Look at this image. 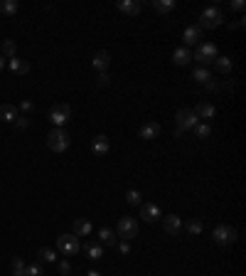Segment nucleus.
Instances as JSON below:
<instances>
[{
    "label": "nucleus",
    "instance_id": "1",
    "mask_svg": "<svg viewBox=\"0 0 246 276\" xmlns=\"http://www.w3.org/2000/svg\"><path fill=\"white\" fill-rule=\"evenodd\" d=\"M217 57H219V50H217L214 42H202V45H197V50L192 52V59H194L199 67H204V69H207L210 64H214Z\"/></svg>",
    "mask_w": 246,
    "mask_h": 276
},
{
    "label": "nucleus",
    "instance_id": "2",
    "mask_svg": "<svg viewBox=\"0 0 246 276\" xmlns=\"http://www.w3.org/2000/svg\"><path fill=\"white\" fill-rule=\"evenodd\" d=\"M69 143H71V136L64 129H52L47 133V148L54 150V153H64L69 148Z\"/></svg>",
    "mask_w": 246,
    "mask_h": 276
},
{
    "label": "nucleus",
    "instance_id": "3",
    "mask_svg": "<svg viewBox=\"0 0 246 276\" xmlns=\"http://www.w3.org/2000/svg\"><path fill=\"white\" fill-rule=\"evenodd\" d=\"M222 22H224V15H222V10L214 8V5L204 8L202 15H199V27H202V30H214V27H219Z\"/></svg>",
    "mask_w": 246,
    "mask_h": 276
},
{
    "label": "nucleus",
    "instance_id": "4",
    "mask_svg": "<svg viewBox=\"0 0 246 276\" xmlns=\"http://www.w3.org/2000/svg\"><path fill=\"white\" fill-rule=\"evenodd\" d=\"M116 234L121 237V239H126V242L136 239L138 237V220L136 217H121L118 224H116Z\"/></svg>",
    "mask_w": 246,
    "mask_h": 276
},
{
    "label": "nucleus",
    "instance_id": "5",
    "mask_svg": "<svg viewBox=\"0 0 246 276\" xmlns=\"http://www.w3.org/2000/svg\"><path fill=\"white\" fill-rule=\"evenodd\" d=\"M50 121L52 129H64V124L71 121V106L69 104H54L50 111Z\"/></svg>",
    "mask_w": 246,
    "mask_h": 276
},
{
    "label": "nucleus",
    "instance_id": "6",
    "mask_svg": "<svg viewBox=\"0 0 246 276\" xmlns=\"http://www.w3.org/2000/svg\"><path fill=\"white\" fill-rule=\"evenodd\" d=\"M212 239H214L217 244H222V247L234 244V242H236V229H234L231 224H217L214 232H212Z\"/></svg>",
    "mask_w": 246,
    "mask_h": 276
},
{
    "label": "nucleus",
    "instance_id": "7",
    "mask_svg": "<svg viewBox=\"0 0 246 276\" xmlns=\"http://www.w3.org/2000/svg\"><path fill=\"white\" fill-rule=\"evenodd\" d=\"M175 124H177V129H182V131H192V129L199 124V118H197L194 109H180V111L175 113Z\"/></svg>",
    "mask_w": 246,
    "mask_h": 276
},
{
    "label": "nucleus",
    "instance_id": "8",
    "mask_svg": "<svg viewBox=\"0 0 246 276\" xmlns=\"http://www.w3.org/2000/svg\"><path fill=\"white\" fill-rule=\"evenodd\" d=\"M57 249L62 252V254H67V257H74L79 249H81V244H79V237L76 234H62L59 239H57Z\"/></svg>",
    "mask_w": 246,
    "mask_h": 276
},
{
    "label": "nucleus",
    "instance_id": "9",
    "mask_svg": "<svg viewBox=\"0 0 246 276\" xmlns=\"http://www.w3.org/2000/svg\"><path fill=\"white\" fill-rule=\"evenodd\" d=\"M162 229H165L170 237H177V234L182 232V217H177V215L162 217Z\"/></svg>",
    "mask_w": 246,
    "mask_h": 276
},
{
    "label": "nucleus",
    "instance_id": "10",
    "mask_svg": "<svg viewBox=\"0 0 246 276\" xmlns=\"http://www.w3.org/2000/svg\"><path fill=\"white\" fill-rule=\"evenodd\" d=\"M141 220H143V222H158V220H162L160 207H158L155 202H143V205H141Z\"/></svg>",
    "mask_w": 246,
    "mask_h": 276
},
{
    "label": "nucleus",
    "instance_id": "11",
    "mask_svg": "<svg viewBox=\"0 0 246 276\" xmlns=\"http://www.w3.org/2000/svg\"><path fill=\"white\" fill-rule=\"evenodd\" d=\"M91 150H94V155L104 158V155L111 150V141H108V136H104V133L94 136V141H91Z\"/></svg>",
    "mask_w": 246,
    "mask_h": 276
},
{
    "label": "nucleus",
    "instance_id": "12",
    "mask_svg": "<svg viewBox=\"0 0 246 276\" xmlns=\"http://www.w3.org/2000/svg\"><path fill=\"white\" fill-rule=\"evenodd\" d=\"M91 67L101 74V72H108V67H111V55L106 52V50H99L96 55H94V59H91Z\"/></svg>",
    "mask_w": 246,
    "mask_h": 276
},
{
    "label": "nucleus",
    "instance_id": "13",
    "mask_svg": "<svg viewBox=\"0 0 246 276\" xmlns=\"http://www.w3.org/2000/svg\"><path fill=\"white\" fill-rule=\"evenodd\" d=\"M118 10H121L123 15H128V18H136V15L143 10V3H141V0H121V3H118Z\"/></svg>",
    "mask_w": 246,
    "mask_h": 276
},
{
    "label": "nucleus",
    "instance_id": "14",
    "mask_svg": "<svg viewBox=\"0 0 246 276\" xmlns=\"http://www.w3.org/2000/svg\"><path fill=\"white\" fill-rule=\"evenodd\" d=\"M202 39V27L199 25H190L185 32H182V42H185V47L190 50V45H197Z\"/></svg>",
    "mask_w": 246,
    "mask_h": 276
},
{
    "label": "nucleus",
    "instance_id": "15",
    "mask_svg": "<svg viewBox=\"0 0 246 276\" xmlns=\"http://www.w3.org/2000/svg\"><path fill=\"white\" fill-rule=\"evenodd\" d=\"M194 113H197V118H204V121L210 124L212 118L217 116V106H214V104H210V101H202V104H197Z\"/></svg>",
    "mask_w": 246,
    "mask_h": 276
},
{
    "label": "nucleus",
    "instance_id": "16",
    "mask_svg": "<svg viewBox=\"0 0 246 276\" xmlns=\"http://www.w3.org/2000/svg\"><path fill=\"white\" fill-rule=\"evenodd\" d=\"M20 116L18 106L13 104H0V121H5V124H15V118Z\"/></svg>",
    "mask_w": 246,
    "mask_h": 276
},
{
    "label": "nucleus",
    "instance_id": "17",
    "mask_svg": "<svg viewBox=\"0 0 246 276\" xmlns=\"http://www.w3.org/2000/svg\"><path fill=\"white\" fill-rule=\"evenodd\" d=\"M91 232H94V224H91L87 217L74 220V232H71V234H76V237H89Z\"/></svg>",
    "mask_w": 246,
    "mask_h": 276
},
{
    "label": "nucleus",
    "instance_id": "18",
    "mask_svg": "<svg viewBox=\"0 0 246 276\" xmlns=\"http://www.w3.org/2000/svg\"><path fill=\"white\" fill-rule=\"evenodd\" d=\"M192 62V50H187V47H177L175 52H173V64H177V67H187Z\"/></svg>",
    "mask_w": 246,
    "mask_h": 276
},
{
    "label": "nucleus",
    "instance_id": "19",
    "mask_svg": "<svg viewBox=\"0 0 246 276\" xmlns=\"http://www.w3.org/2000/svg\"><path fill=\"white\" fill-rule=\"evenodd\" d=\"M158 136H160V124H158V121L143 124V129H141V138H143V141H153V138H158Z\"/></svg>",
    "mask_w": 246,
    "mask_h": 276
},
{
    "label": "nucleus",
    "instance_id": "20",
    "mask_svg": "<svg viewBox=\"0 0 246 276\" xmlns=\"http://www.w3.org/2000/svg\"><path fill=\"white\" fill-rule=\"evenodd\" d=\"M8 67H10L13 74H27V72H30V62H27V59H20V57L8 59Z\"/></svg>",
    "mask_w": 246,
    "mask_h": 276
},
{
    "label": "nucleus",
    "instance_id": "21",
    "mask_svg": "<svg viewBox=\"0 0 246 276\" xmlns=\"http://www.w3.org/2000/svg\"><path fill=\"white\" fill-rule=\"evenodd\" d=\"M81 249H84V254H87L89 259H94V261L104 257V247H101L99 242H87V244L81 247Z\"/></svg>",
    "mask_w": 246,
    "mask_h": 276
},
{
    "label": "nucleus",
    "instance_id": "22",
    "mask_svg": "<svg viewBox=\"0 0 246 276\" xmlns=\"http://www.w3.org/2000/svg\"><path fill=\"white\" fill-rule=\"evenodd\" d=\"M153 10L155 13H160V15H168V13H173L175 10V0H153Z\"/></svg>",
    "mask_w": 246,
    "mask_h": 276
},
{
    "label": "nucleus",
    "instance_id": "23",
    "mask_svg": "<svg viewBox=\"0 0 246 276\" xmlns=\"http://www.w3.org/2000/svg\"><path fill=\"white\" fill-rule=\"evenodd\" d=\"M99 244H101V247H113V244H116L113 229H108V227H101V229H99Z\"/></svg>",
    "mask_w": 246,
    "mask_h": 276
},
{
    "label": "nucleus",
    "instance_id": "24",
    "mask_svg": "<svg viewBox=\"0 0 246 276\" xmlns=\"http://www.w3.org/2000/svg\"><path fill=\"white\" fill-rule=\"evenodd\" d=\"M18 10H20V3H18V0H0V13H3V15L13 18Z\"/></svg>",
    "mask_w": 246,
    "mask_h": 276
},
{
    "label": "nucleus",
    "instance_id": "25",
    "mask_svg": "<svg viewBox=\"0 0 246 276\" xmlns=\"http://www.w3.org/2000/svg\"><path fill=\"white\" fill-rule=\"evenodd\" d=\"M231 67H234L231 57H222V55H219V57L214 59V69H217L219 74H229V72H231Z\"/></svg>",
    "mask_w": 246,
    "mask_h": 276
},
{
    "label": "nucleus",
    "instance_id": "26",
    "mask_svg": "<svg viewBox=\"0 0 246 276\" xmlns=\"http://www.w3.org/2000/svg\"><path fill=\"white\" fill-rule=\"evenodd\" d=\"M37 257H39V264H54L57 261V252L50 249V247H42L37 252Z\"/></svg>",
    "mask_w": 246,
    "mask_h": 276
},
{
    "label": "nucleus",
    "instance_id": "27",
    "mask_svg": "<svg viewBox=\"0 0 246 276\" xmlns=\"http://www.w3.org/2000/svg\"><path fill=\"white\" fill-rule=\"evenodd\" d=\"M192 131H194V136H197V138H202V141H204V138H210V136H212V124H207V121H199V124H197Z\"/></svg>",
    "mask_w": 246,
    "mask_h": 276
},
{
    "label": "nucleus",
    "instance_id": "28",
    "mask_svg": "<svg viewBox=\"0 0 246 276\" xmlns=\"http://www.w3.org/2000/svg\"><path fill=\"white\" fill-rule=\"evenodd\" d=\"M0 55H3L5 59L18 57V45H15V39H5V42H3V50H0Z\"/></svg>",
    "mask_w": 246,
    "mask_h": 276
},
{
    "label": "nucleus",
    "instance_id": "29",
    "mask_svg": "<svg viewBox=\"0 0 246 276\" xmlns=\"http://www.w3.org/2000/svg\"><path fill=\"white\" fill-rule=\"evenodd\" d=\"M192 79H194V82H199V84H207L210 79H212V72L204 69V67H197V69L192 72Z\"/></svg>",
    "mask_w": 246,
    "mask_h": 276
},
{
    "label": "nucleus",
    "instance_id": "30",
    "mask_svg": "<svg viewBox=\"0 0 246 276\" xmlns=\"http://www.w3.org/2000/svg\"><path fill=\"white\" fill-rule=\"evenodd\" d=\"M126 202L133 205V207H141V205H143V195H141L138 190H128V192H126Z\"/></svg>",
    "mask_w": 246,
    "mask_h": 276
},
{
    "label": "nucleus",
    "instance_id": "31",
    "mask_svg": "<svg viewBox=\"0 0 246 276\" xmlns=\"http://www.w3.org/2000/svg\"><path fill=\"white\" fill-rule=\"evenodd\" d=\"M202 229H204V222H202L199 217H192V220L187 222V232H190V234H202Z\"/></svg>",
    "mask_w": 246,
    "mask_h": 276
},
{
    "label": "nucleus",
    "instance_id": "32",
    "mask_svg": "<svg viewBox=\"0 0 246 276\" xmlns=\"http://www.w3.org/2000/svg\"><path fill=\"white\" fill-rule=\"evenodd\" d=\"M25 266H27V264H25L20 257H15V259H13V264H10V271H13V276H25Z\"/></svg>",
    "mask_w": 246,
    "mask_h": 276
},
{
    "label": "nucleus",
    "instance_id": "33",
    "mask_svg": "<svg viewBox=\"0 0 246 276\" xmlns=\"http://www.w3.org/2000/svg\"><path fill=\"white\" fill-rule=\"evenodd\" d=\"M25 276H45V269H42V264H39V261H35V264H27V266H25Z\"/></svg>",
    "mask_w": 246,
    "mask_h": 276
},
{
    "label": "nucleus",
    "instance_id": "34",
    "mask_svg": "<svg viewBox=\"0 0 246 276\" xmlns=\"http://www.w3.org/2000/svg\"><path fill=\"white\" fill-rule=\"evenodd\" d=\"M57 271H59L62 276H69V274H71V264H69V261H59V264H57Z\"/></svg>",
    "mask_w": 246,
    "mask_h": 276
},
{
    "label": "nucleus",
    "instance_id": "35",
    "mask_svg": "<svg viewBox=\"0 0 246 276\" xmlns=\"http://www.w3.org/2000/svg\"><path fill=\"white\" fill-rule=\"evenodd\" d=\"M96 82H99V87H108V84H111V74H108V72H101Z\"/></svg>",
    "mask_w": 246,
    "mask_h": 276
},
{
    "label": "nucleus",
    "instance_id": "36",
    "mask_svg": "<svg viewBox=\"0 0 246 276\" xmlns=\"http://www.w3.org/2000/svg\"><path fill=\"white\" fill-rule=\"evenodd\" d=\"M27 124H30V118H27V116H18V118H15V129H20V131H25Z\"/></svg>",
    "mask_w": 246,
    "mask_h": 276
},
{
    "label": "nucleus",
    "instance_id": "37",
    "mask_svg": "<svg viewBox=\"0 0 246 276\" xmlns=\"http://www.w3.org/2000/svg\"><path fill=\"white\" fill-rule=\"evenodd\" d=\"M231 5V10H236V13H241L246 5H244V0H234V3H229Z\"/></svg>",
    "mask_w": 246,
    "mask_h": 276
},
{
    "label": "nucleus",
    "instance_id": "38",
    "mask_svg": "<svg viewBox=\"0 0 246 276\" xmlns=\"http://www.w3.org/2000/svg\"><path fill=\"white\" fill-rule=\"evenodd\" d=\"M204 89H207V92H219V84L214 82V79H210V82L204 84Z\"/></svg>",
    "mask_w": 246,
    "mask_h": 276
},
{
    "label": "nucleus",
    "instance_id": "39",
    "mask_svg": "<svg viewBox=\"0 0 246 276\" xmlns=\"http://www.w3.org/2000/svg\"><path fill=\"white\" fill-rule=\"evenodd\" d=\"M118 249H121V254H128V252H131V244H128L126 239H123V242L118 244Z\"/></svg>",
    "mask_w": 246,
    "mask_h": 276
},
{
    "label": "nucleus",
    "instance_id": "40",
    "mask_svg": "<svg viewBox=\"0 0 246 276\" xmlns=\"http://www.w3.org/2000/svg\"><path fill=\"white\" fill-rule=\"evenodd\" d=\"M20 109H22V111H30V109H32V101H22Z\"/></svg>",
    "mask_w": 246,
    "mask_h": 276
},
{
    "label": "nucleus",
    "instance_id": "41",
    "mask_svg": "<svg viewBox=\"0 0 246 276\" xmlns=\"http://www.w3.org/2000/svg\"><path fill=\"white\" fill-rule=\"evenodd\" d=\"M5 67H8V59H5L3 55H0V69H5Z\"/></svg>",
    "mask_w": 246,
    "mask_h": 276
},
{
    "label": "nucleus",
    "instance_id": "42",
    "mask_svg": "<svg viewBox=\"0 0 246 276\" xmlns=\"http://www.w3.org/2000/svg\"><path fill=\"white\" fill-rule=\"evenodd\" d=\"M87 276H101V274H99V271H89Z\"/></svg>",
    "mask_w": 246,
    "mask_h": 276
}]
</instances>
